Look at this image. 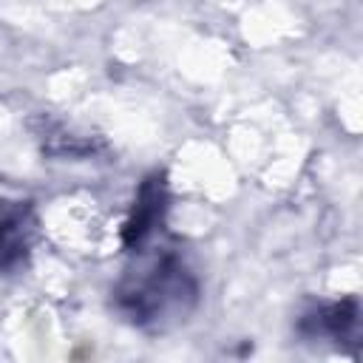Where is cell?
Segmentation results:
<instances>
[{"label":"cell","mask_w":363,"mask_h":363,"mask_svg":"<svg viewBox=\"0 0 363 363\" xmlns=\"http://www.w3.org/2000/svg\"><path fill=\"white\" fill-rule=\"evenodd\" d=\"M113 303L133 326L164 332L184 323L196 309L199 281L173 250L150 252L125 269L113 289Z\"/></svg>","instance_id":"cell-1"},{"label":"cell","mask_w":363,"mask_h":363,"mask_svg":"<svg viewBox=\"0 0 363 363\" xmlns=\"http://www.w3.org/2000/svg\"><path fill=\"white\" fill-rule=\"evenodd\" d=\"M37 218L28 201L0 199V272H17L34 247Z\"/></svg>","instance_id":"cell-2"},{"label":"cell","mask_w":363,"mask_h":363,"mask_svg":"<svg viewBox=\"0 0 363 363\" xmlns=\"http://www.w3.org/2000/svg\"><path fill=\"white\" fill-rule=\"evenodd\" d=\"M164 213H167V184L162 173H153L139 184L133 210L122 227V244L128 250H139V244H145L147 235L162 224Z\"/></svg>","instance_id":"cell-3"},{"label":"cell","mask_w":363,"mask_h":363,"mask_svg":"<svg viewBox=\"0 0 363 363\" xmlns=\"http://www.w3.org/2000/svg\"><path fill=\"white\" fill-rule=\"evenodd\" d=\"M357 318H360V306L354 298H343V301H329V303H318L309 312L301 315V335L306 337H332V340H346L354 335L357 329Z\"/></svg>","instance_id":"cell-4"}]
</instances>
